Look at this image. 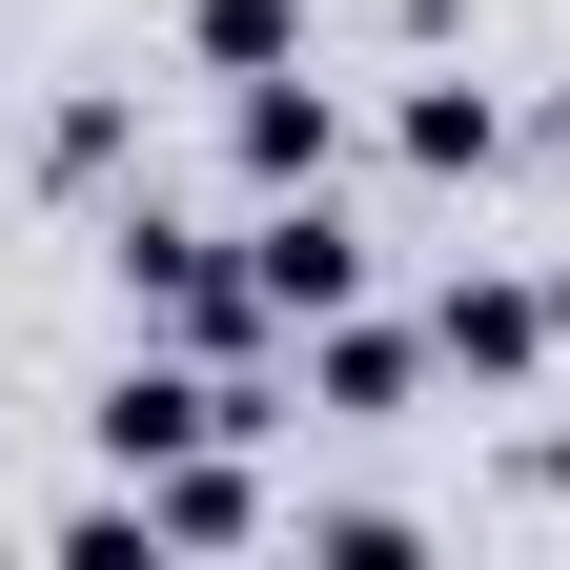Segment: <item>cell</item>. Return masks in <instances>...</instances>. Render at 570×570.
<instances>
[{"instance_id":"6da1fadb","label":"cell","mask_w":570,"mask_h":570,"mask_svg":"<svg viewBox=\"0 0 570 570\" xmlns=\"http://www.w3.org/2000/svg\"><path fill=\"white\" fill-rule=\"evenodd\" d=\"M204 428H265V407H245V387H184V367H122V387H102V449H122V469L204 449Z\"/></svg>"},{"instance_id":"277c9868","label":"cell","mask_w":570,"mask_h":570,"mask_svg":"<svg viewBox=\"0 0 570 570\" xmlns=\"http://www.w3.org/2000/svg\"><path fill=\"white\" fill-rule=\"evenodd\" d=\"M245 164H265V184H306V164H326V102L285 82V61H265V82H245Z\"/></svg>"},{"instance_id":"7a4b0ae2","label":"cell","mask_w":570,"mask_h":570,"mask_svg":"<svg viewBox=\"0 0 570 570\" xmlns=\"http://www.w3.org/2000/svg\"><path fill=\"white\" fill-rule=\"evenodd\" d=\"M245 285H265V306H346V225H326V204H285V225L245 245Z\"/></svg>"},{"instance_id":"3957f363","label":"cell","mask_w":570,"mask_h":570,"mask_svg":"<svg viewBox=\"0 0 570 570\" xmlns=\"http://www.w3.org/2000/svg\"><path fill=\"white\" fill-rule=\"evenodd\" d=\"M530 346H550V306H530V285H449V367H489V387H510Z\"/></svg>"}]
</instances>
